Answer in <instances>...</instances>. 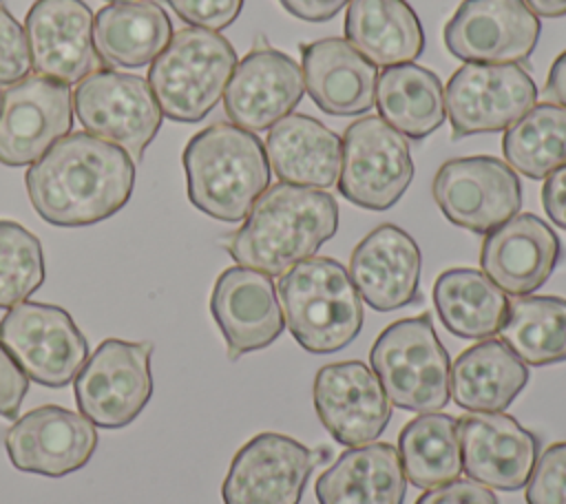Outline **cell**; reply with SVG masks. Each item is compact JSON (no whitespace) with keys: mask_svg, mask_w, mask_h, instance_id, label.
I'll use <instances>...</instances> for the list:
<instances>
[{"mask_svg":"<svg viewBox=\"0 0 566 504\" xmlns=\"http://www.w3.org/2000/svg\"><path fill=\"white\" fill-rule=\"evenodd\" d=\"M524 497L526 504H566V440L537 455Z\"/></svg>","mask_w":566,"mask_h":504,"instance_id":"obj_36","label":"cell"},{"mask_svg":"<svg viewBox=\"0 0 566 504\" xmlns=\"http://www.w3.org/2000/svg\"><path fill=\"white\" fill-rule=\"evenodd\" d=\"M93 20L84 0H35L24 20L35 73L69 86L99 71Z\"/></svg>","mask_w":566,"mask_h":504,"instance_id":"obj_18","label":"cell"},{"mask_svg":"<svg viewBox=\"0 0 566 504\" xmlns=\"http://www.w3.org/2000/svg\"><path fill=\"white\" fill-rule=\"evenodd\" d=\"M73 111L86 133L122 148L133 161H142L164 119L148 80L113 69L77 82Z\"/></svg>","mask_w":566,"mask_h":504,"instance_id":"obj_7","label":"cell"},{"mask_svg":"<svg viewBox=\"0 0 566 504\" xmlns=\"http://www.w3.org/2000/svg\"><path fill=\"white\" fill-rule=\"evenodd\" d=\"M29 391V378L0 343V416L15 420Z\"/></svg>","mask_w":566,"mask_h":504,"instance_id":"obj_40","label":"cell"},{"mask_svg":"<svg viewBox=\"0 0 566 504\" xmlns=\"http://www.w3.org/2000/svg\"><path fill=\"white\" fill-rule=\"evenodd\" d=\"M276 294L285 327L305 351H338L363 329V298L345 265L332 256H310L290 267Z\"/></svg>","mask_w":566,"mask_h":504,"instance_id":"obj_4","label":"cell"},{"mask_svg":"<svg viewBox=\"0 0 566 504\" xmlns=\"http://www.w3.org/2000/svg\"><path fill=\"white\" fill-rule=\"evenodd\" d=\"M318 504H402L407 477L389 442L349 447L316 480Z\"/></svg>","mask_w":566,"mask_h":504,"instance_id":"obj_26","label":"cell"},{"mask_svg":"<svg viewBox=\"0 0 566 504\" xmlns=\"http://www.w3.org/2000/svg\"><path fill=\"white\" fill-rule=\"evenodd\" d=\"M535 15L559 18L566 15V0H524Z\"/></svg>","mask_w":566,"mask_h":504,"instance_id":"obj_44","label":"cell"},{"mask_svg":"<svg viewBox=\"0 0 566 504\" xmlns=\"http://www.w3.org/2000/svg\"><path fill=\"white\" fill-rule=\"evenodd\" d=\"M301 71L305 91L327 115H363L376 102L378 71L345 38L303 44Z\"/></svg>","mask_w":566,"mask_h":504,"instance_id":"obj_24","label":"cell"},{"mask_svg":"<svg viewBox=\"0 0 566 504\" xmlns=\"http://www.w3.org/2000/svg\"><path fill=\"white\" fill-rule=\"evenodd\" d=\"M234 66L237 51L221 33L186 27L150 62L148 86L168 119L195 124L219 104Z\"/></svg>","mask_w":566,"mask_h":504,"instance_id":"obj_5","label":"cell"},{"mask_svg":"<svg viewBox=\"0 0 566 504\" xmlns=\"http://www.w3.org/2000/svg\"><path fill=\"white\" fill-rule=\"evenodd\" d=\"M462 471L497 491L526 486L539 455V440L504 411H475L458 420Z\"/></svg>","mask_w":566,"mask_h":504,"instance_id":"obj_20","label":"cell"},{"mask_svg":"<svg viewBox=\"0 0 566 504\" xmlns=\"http://www.w3.org/2000/svg\"><path fill=\"white\" fill-rule=\"evenodd\" d=\"M210 312L232 360L270 347L285 327L272 276L243 265H232L217 276Z\"/></svg>","mask_w":566,"mask_h":504,"instance_id":"obj_21","label":"cell"},{"mask_svg":"<svg viewBox=\"0 0 566 504\" xmlns=\"http://www.w3.org/2000/svg\"><path fill=\"white\" fill-rule=\"evenodd\" d=\"M312 469L314 455L298 440L256 433L230 462L221 484L223 504H298Z\"/></svg>","mask_w":566,"mask_h":504,"instance_id":"obj_15","label":"cell"},{"mask_svg":"<svg viewBox=\"0 0 566 504\" xmlns=\"http://www.w3.org/2000/svg\"><path fill=\"white\" fill-rule=\"evenodd\" d=\"M376 108L407 139H424L444 124V86L427 66L405 62L385 66L376 82Z\"/></svg>","mask_w":566,"mask_h":504,"instance_id":"obj_31","label":"cell"},{"mask_svg":"<svg viewBox=\"0 0 566 504\" xmlns=\"http://www.w3.org/2000/svg\"><path fill=\"white\" fill-rule=\"evenodd\" d=\"M526 382V365L502 340L484 338L453 360L449 396L460 409L493 413L504 411Z\"/></svg>","mask_w":566,"mask_h":504,"instance_id":"obj_27","label":"cell"},{"mask_svg":"<svg viewBox=\"0 0 566 504\" xmlns=\"http://www.w3.org/2000/svg\"><path fill=\"white\" fill-rule=\"evenodd\" d=\"M502 343L524 365H555L566 360V298L517 296L500 327Z\"/></svg>","mask_w":566,"mask_h":504,"instance_id":"obj_33","label":"cell"},{"mask_svg":"<svg viewBox=\"0 0 566 504\" xmlns=\"http://www.w3.org/2000/svg\"><path fill=\"white\" fill-rule=\"evenodd\" d=\"M0 343L29 380L66 387L88 358V343L60 305L22 301L0 321Z\"/></svg>","mask_w":566,"mask_h":504,"instance_id":"obj_9","label":"cell"},{"mask_svg":"<svg viewBox=\"0 0 566 504\" xmlns=\"http://www.w3.org/2000/svg\"><path fill=\"white\" fill-rule=\"evenodd\" d=\"M502 153L528 179H546L566 166V108L555 102L535 104L504 130Z\"/></svg>","mask_w":566,"mask_h":504,"instance_id":"obj_34","label":"cell"},{"mask_svg":"<svg viewBox=\"0 0 566 504\" xmlns=\"http://www.w3.org/2000/svg\"><path fill=\"white\" fill-rule=\"evenodd\" d=\"M542 208L557 228L566 230V166L546 177L542 186Z\"/></svg>","mask_w":566,"mask_h":504,"instance_id":"obj_41","label":"cell"},{"mask_svg":"<svg viewBox=\"0 0 566 504\" xmlns=\"http://www.w3.org/2000/svg\"><path fill=\"white\" fill-rule=\"evenodd\" d=\"M542 33L524 0H464L444 24V46L462 62H526Z\"/></svg>","mask_w":566,"mask_h":504,"instance_id":"obj_14","label":"cell"},{"mask_svg":"<svg viewBox=\"0 0 566 504\" xmlns=\"http://www.w3.org/2000/svg\"><path fill=\"white\" fill-rule=\"evenodd\" d=\"M150 354L153 343L102 340L73 382L80 413L102 429L130 424L153 396Z\"/></svg>","mask_w":566,"mask_h":504,"instance_id":"obj_10","label":"cell"},{"mask_svg":"<svg viewBox=\"0 0 566 504\" xmlns=\"http://www.w3.org/2000/svg\"><path fill=\"white\" fill-rule=\"evenodd\" d=\"M416 504H500L495 493L473 480H451L427 489Z\"/></svg>","mask_w":566,"mask_h":504,"instance_id":"obj_39","label":"cell"},{"mask_svg":"<svg viewBox=\"0 0 566 504\" xmlns=\"http://www.w3.org/2000/svg\"><path fill=\"white\" fill-rule=\"evenodd\" d=\"M369 363L394 407L416 413L447 407L451 360L429 314L387 325L371 345Z\"/></svg>","mask_w":566,"mask_h":504,"instance_id":"obj_6","label":"cell"},{"mask_svg":"<svg viewBox=\"0 0 566 504\" xmlns=\"http://www.w3.org/2000/svg\"><path fill=\"white\" fill-rule=\"evenodd\" d=\"M562 256L557 232L531 212H522L484 234L482 272L506 294L528 296L539 290Z\"/></svg>","mask_w":566,"mask_h":504,"instance_id":"obj_22","label":"cell"},{"mask_svg":"<svg viewBox=\"0 0 566 504\" xmlns=\"http://www.w3.org/2000/svg\"><path fill=\"white\" fill-rule=\"evenodd\" d=\"M33 210L51 225L82 228L119 212L135 186V161L117 146L69 133L24 175Z\"/></svg>","mask_w":566,"mask_h":504,"instance_id":"obj_1","label":"cell"},{"mask_svg":"<svg viewBox=\"0 0 566 504\" xmlns=\"http://www.w3.org/2000/svg\"><path fill=\"white\" fill-rule=\"evenodd\" d=\"M422 256L409 232L380 223L365 234L349 256V279L376 312H394L418 298Z\"/></svg>","mask_w":566,"mask_h":504,"instance_id":"obj_23","label":"cell"},{"mask_svg":"<svg viewBox=\"0 0 566 504\" xmlns=\"http://www.w3.org/2000/svg\"><path fill=\"white\" fill-rule=\"evenodd\" d=\"M287 13L305 22H327L352 0H279Z\"/></svg>","mask_w":566,"mask_h":504,"instance_id":"obj_42","label":"cell"},{"mask_svg":"<svg viewBox=\"0 0 566 504\" xmlns=\"http://www.w3.org/2000/svg\"><path fill=\"white\" fill-rule=\"evenodd\" d=\"M181 161L190 203L217 221H243L270 186L272 170L263 141L230 122L195 133Z\"/></svg>","mask_w":566,"mask_h":504,"instance_id":"obj_3","label":"cell"},{"mask_svg":"<svg viewBox=\"0 0 566 504\" xmlns=\"http://www.w3.org/2000/svg\"><path fill=\"white\" fill-rule=\"evenodd\" d=\"M537 104V86L520 64L464 62L444 86L451 137L497 133Z\"/></svg>","mask_w":566,"mask_h":504,"instance_id":"obj_12","label":"cell"},{"mask_svg":"<svg viewBox=\"0 0 566 504\" xmlns=\"http://www.w3.org/2000/svg\"><path fill=\"white\" fill-rule=\"evenodd\" d=\"M303 93V71L292 55L274 46H254L237 62L223 93V108L234 126L259 133L290 115Z\"/></svg>","mask_w":566,"mask_h":504,"instance_id":"obj_19","label":"cell"},{"mask_svg":"<svg viewBox=\"0 0 566 504\" xmlns=\"http://www.w3.org/2000/svg\"><path fill=\"white\" fill-rule=\"evenodd\" d=\"M433 307L440 323L458 338L484 340L500 332L509 314V294L482 270L451 267L433 283Z\"/></svg>","mask_w":566,"mask_h":504,"instance_id":"obj_30","label":"cell"},{"mask_svg":"<svg viewBox=\"0 0 566 504\" xmlns=\"http://www.w3.org/2000/svg\"><path fill=\"white\" fill-rule=\"evenodd\" d=\"M338 192L354 206L382 212L405 195L413 179L407 139L378 115H365L345 128Z\"/></svg>","mask_w":566,"mask_h":504,"instance_id":"obj_8","label":"cell"},{"mask_svg":"<svg viewBox=\"0 0 566 504\" xmlns=\"http://www.w3.org/2000/svg\"><path fill=\"white\" fill-rule=\"evenodd\" d=\"M312 393L321 424L343 447L374 442L391 420V402L363 360L323 365Z\"/></svg>","mask_w":566,"mask_h":504,"instance_id":"obj_16","label":"cell"},{"mask_svg":"<svg viewBox=\"0 0 566 504\" xmlns=\"http://www.w3.org/2000/svg\"><path fill=\"white\" fill-rule=\"evenodd\" d=\"M172 22L153 0L111 2L95 13L93 42L99 60L137 69L150 64L170 42Z\"/></svg>","mask_w":566,"mask_h":504,"instance_id":"obj_28","label":"cell"},{"mask_svg":"<svg viewBox=\"0 0 566 504\" xmlns=\"http://www.w3.org/2000/svg\"><path fill=\"white\" fill-rule=\"evenodd\" d=\"M95 424L71 409L42 405L20 416L4 433L11 464L24 473L62 477L82 469L95 453Z\"/></svg>","mask_w":566,"mask_h":504,"instance_id":"obj_17","label":"cell"},{"mask_svg":"<svg viewBox=\"0 0 566 504\" xmlns=\"http://www.w3.org/2000/svg\"><path fill=\"white\" fill-rule=\"evenodd\" d=\"M73 128V97L62 82L27 75L0 93V164H35Z\"/></svg>","mask_w":566,"mask_h":504,"instance_id":"obj_13","label":"cell"},{"mask_svg":"<svg viewBox=\"0 0 566 504\" xmlns=\"http://www.w3.org/2000/svg\"><path fill=\"white\" fill-rule=\"evenodd\" d=\"M170 9L188 24L210 31H221L230 27L241 9L243 0H166Z\"/></svg>","mask_w":566,"mask_h":504,"instance_id":"obj_38","label":"cell"},{"mask_svg":"<svg viewBox=\"0 0 566 504\" xmlns=\"http://www.w3.org/2000/svg\"><path fill=\"white\" fill-rule=\"evenodd\" d=\"M338 230V203L327 190L274 183L254 201L226 250L250 270L281 276L316 254Z\"/></svg>","mask_w":566,"mask_h":504,"instance_id":"obj_2","label":"cell"},{"mask_svg":"<svg viewBox=\"0 0 566 504\" xmlns=\"http://www.w3.org/2000/svg\"><path fill=\"white\" fill-rule=\"evenodd\" d=\"M263 146L279 181L318 190L336 186L343 141L323 122L290 113L270 128Z\"/></svg>","mask_w":566,"mask_h":504,"instance_id":"obj_25","label":"cell"},{"mask_svg":"<svg viewBox=\"0 0 566 504\" xmlns=\"http://www.w3.org/2000/svg\"><path fill=\"white\" fill-rule=\"evenodd\" d=\"M398 458L405 477L418 489L458 480L462 473L458 420L436 411L416 416L398 435Z\"/></svg>","mask_w":566,"mask_h":504,"instance_id":"obj_32","label":"cell"},{"mask_svg":"<svg viewBox=\"0 0 566 504\" xmlns=\"http://www.w3.org/2000/svg\"><path fill=\"white\" fill-rule=\"evenodd\" d=\"M440 212L458 228L489 234L522 208L517 172L491 155L444 161L431 186Z\"/></svg>","mask_w":566,"mask_h":504,"instance_id":"obj_11","label":"cell"},{"mask_svg":"<svg viewBox=\"0 0 566 504\" xmlns=\"http://www.w3.org/2000/svg\"><path fill=\"white\" fill-rule=\"evenodd\" d=\"M31 71V53L22 24L0 4V86L24 80Z\"/></svg>","mask_w":566,"mask_h":504,"instance_id":"obj_37","label":"cell"},{"mask_svg":"<svg viewBox=\"0 0 566 504\" xmlns=\"http://www.w3.org/2000/svg\"><path fill=\"white\" fill-rule=\"evenodd\" d=\"M44 283L40 239L11 219H0V307L27 301Z\"/></svg>","mask_w":566,"mask_h":504,"instance_id":"obj_35","label":"cell"},{"mask_svg":"<svg viewBox=\"0 0 566 504\" xmlns=\"http://www.w3.org/2000/svg\"><path fill=\"white\" fill-rule=\"evenodd\" d=\"M343 31L374 66L413 62L424 49L422 24L405 0H352Z\"/></svg>","mask_w":566,"mask_h":504,"instance_id":"obj_29","label":"cell"},{"mask_svg":"<svg viewBox=\"0 0 566 504\" xmlns=\"http://www.w3.org/2000/svg\"><path fill=\"white\" fill-rule=\"evenodd\" d=\"M544 93H546L555 104H559V106L566 108V51L559 53V55L555 57V62L551 64Z\"/></svg>","mask_w":566,"mask_h":504,"instance_id":"obj_43","label":"cell"},{"mask_svg":"<svg viewBox=\"0 0 566 504\" xmlns=\"http://www.w3.org/2000/svg\"><path fill=\"white\" fill-rule=\"evenodd\" d=\"M108 2H130V0H108Z\"/></svg>","mask_w":566,"mask_h":504,"instance_id":"obj_45","label":"cell"}]
</instances>
